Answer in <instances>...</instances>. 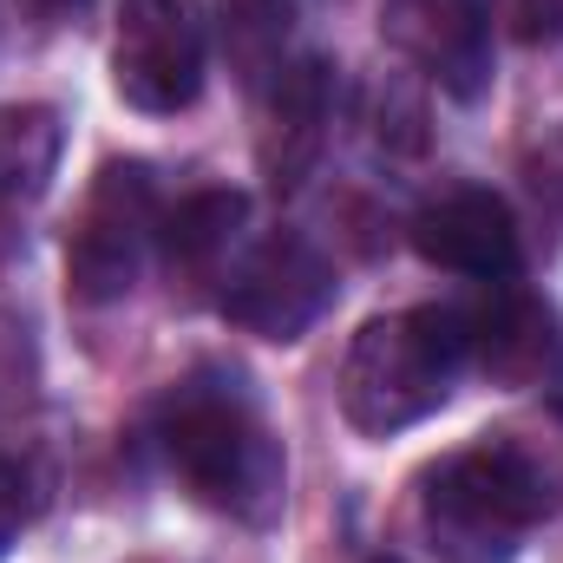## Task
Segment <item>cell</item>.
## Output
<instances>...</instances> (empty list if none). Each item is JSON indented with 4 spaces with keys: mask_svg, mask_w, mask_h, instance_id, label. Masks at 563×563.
Wrapping results in <instances>:
<instances>
[{
    "mask_svg": "<svg viewBox=\"0 0 563 563\" xmlns=\"http://www.w3.org/2000/svg\"><path fill=\"white\" fill-rule=\"evenodd\" d=\"M420 511L445 563H511V551L558 511V472L518 439H478L426 472Z\"/></svg>",
    "mask_w": 563,
    "mask_h": 563,
    "instance_id": "obj_2",
    "label": "cell"
},
{
    "mask_svg": "<svg viewBox=\"0 0 563 563\" xmlns=\"http://www.w3.org/2000/svg\"><path fill=\"white\" fill-rule=\"evenodd\" d=\"M203 59H210V40L197 20V0H125L119 40H112V86L132 112L170 119L197 106Z\"/></svg>",
    "mask_w": 563,
    "mask_h": 563,
    "instance_id": "obj_5",
    "label": "cell"
},
{
    "mask_svg": "<svg viewBox=\"0 0 563 563\" xmlns=\"http://www.w3.org/2000/svg\"><path fill=\"white\" fill-rule=\"evenodd\" d=\"M465 361H472V347H465L459 308L374 314L341 361V413L367 439H394L452 400Z\"/></svg>",
    "mask_w": 563,
    "mask_h": 563,
    "instance_id": "obj_3",
    "label": "cell"
},
{
    "mask_svg": "<svg viewBox=\"0 0 563 563\" xmlns=\"http://www.w3.org/2000/svg\"><path fill=\"white\" fill-rule=\"evenodd\" d=\"M243 190H190L177 210L157 217V250L177 282H223L236 263V230H243Z\"/></svg>",
    "mask_w": 563,
    "mask_h": 563,
    "instance_id": "obj_11",
    "label": "cell"
},
{
    "mask_svg": "<svg viewBox=\"0 0 563 563\" xmlns=\"http://www.w3.org/2000/svg\"><path fill=\"white\" fill-rule=\"evenodd\" d=\"M26 518H33V485H26L20 459H7V452H0V558L20 544Z\"/></svg>",
    "mask_w": 563,
    "mask_h": 563,
    "instance_id": "obj_14",
    "label": "cell"
},
{
    "mask_svg": "<svg viewBox=\"0 0 563 563\" xmlns=\"http://www.w3.org/2000/svg\"><path fill=\"white\" fill-rule=\"evenodd\" d=\"M26 7H33V13H46V20H59V13H79L86 0H26Z\"/></svg>",
    "mask_w": 563,
    "mask_h": 563,
    "instance_id": "obj_16",
    "label": "cell"
},
{
    "mask_svg": "<svg viewBox=\"0 0 563 563\" xmlns=\"http://www.w3.org/2000/svg\"><path fill=\"white\" fill-rule=\"evenodd\" d=\"M518 33H525V40H558L563 33V0H518Z\"/></svg>",
    "mask_w": 563,
    "mask_h": 563,
    "instance_id": "obj_15",
    "label": "cell"
},
{
    "mask_svg": "<svg viewBox=\"0 0 563 563\" xmlns=\"http://www.w3.org/2000/svg\"><path fill=\"white\" fill-rule=\"evenodd\" d=\"M59 112L53 106H7L0 112V269L20 256L33 210L53 190V164H59Z\"/></svg>",
    "mask_w": 563,
    "mask_h": 563,
    "instance_id": "obj_10",
    "label": "cell"
},
{
    "mask_svg": "<svg viewBox=\"0 0 563 563\" xmlns=\"http://www.w3.org/2000/svg\"><path fill=\"white\" fill-rule=\"evenodd\" d=\"M465 347L492 380H531L551 361V308L531 301L525 288H498L485 308L465 314Z\"/></svg>",
    "mask_w": 563,
    "mask_h": 563,
    "instance_id": "obj_12",
    "label": "cell"
},
{
    "mask_svg": "<svg viewBox=\"0 0 563 563\" xmlns=\"http://www.w3.org/2000/svg\"><path fill=\"white\" fill-rule=\"evenodd\" d=\"M157 452L197 505L236 525H276L288 498V459L236 374L203 367L177 380L157 407Z\"/></svg>",
    "mask_w": 563,
    "mask_h": 563,
    "instance_id": "obj_1",
    "label": "cell"
},
{
    "mask_svg": "<svg viewBox=\"0 0 563 563\" xmlns=\"http://www.w3.org/2000/svg\"><path fill=\"white\" fill-rule=\"evenodd\" d=\"M413 250L432 269L472 282H511L518 276V217L498 190L452 184L413 217Z\"/></svg>",
    "mask_w": 563,
    "mask_h": 563,
    "instance_id": "obj_8",
    "label": "cell"
},
{
    "mask_svg": "<svg viewBox=\"0 0 563 563\" xmlns=\"http://www.w3.org/2000/svg\"><path fill=\"white\" fill-rule=\"evenodd\" d=\"M288 26H295L288 0H223L217 7V33L243 86H269L288 66Z\"/></svg>",
    "mask_w": 563,
    "mask_h": 563,
    "instance_id": "obj_13",
    "label": "cell"
},
{
    "mask_svg": "<svg viewBox=\"0 0 563 563\" xmlns=\"http://www.w3.org/2000/svg\"><path fill=\"white\" fill-rule=\"evenodd\" d=\"M157 190H151V170L144 164H106L73 217V236H66V288L73 301L99 308V301H119L132 282H139L144 256L157 243Z\"/></svg>",
    "mask_w": 563,
    "mask_h": 563,
    "instance_id": "obj_4",
    "label": "cell"
},
{
    "mask_svg": "<svg viewBox=\"0 0 563 563\" xmlns=\"http://www.w3.org/2000/svg\"><path fill=\"white\" fill-rule=\"evenodd\" d=\"M328 125H334V66L301 53L263 86V139H256L263 177L276 190H295L314 170V157L328 144Z\"/></svg>",
    "mask_w": 563,
    "mask_h": 563,
    "instance_id": "obj_9",
    "label": "cell"
},
{
    "mask_svg": "<svg viewBox=\"0 0 563 563\" xmlns=\"http://www.w3.org/2000/svg\"><path fill=\"white\" fill-rule=\"evenodd\" d=\"M387 40L452 99H478L492 86V13L485 0H387Z\"/></svg>",
    "mask_w": 563,
    "mask_h": 563,
    "instance_id": "obj_7",
    "label": "cell"
},
{
    "mask_svg": "<svg viewBox=\"0 0 563 563\" xmlns=\"http://www.w3.org/2000/svg\"><path fill=\"white\" fill-rule=\"evenodd\" d=\"M328 301H334V269L295 230H276L256 250H243L223 269V295H217V308L256 341H301L328 314Z\"/></svg>",
    "mask_w": 563,
    "mask_h": 563,
    "instance_id": "obj_6",
    "label": "cell"
}]
</instances>
